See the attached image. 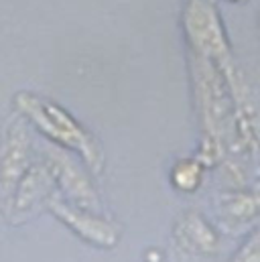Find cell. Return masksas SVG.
<instances>
[{
	"label": "cell",
	"mask_w": 260,
	"mask_h": 262,
	"mask_svg": "<svg viewBox=\"0 0 260 262\" xmlns=\"http://www.w3.org/2000/svg\"><path fill=\"white\" fill-rule=\"evenodd\" d=\"M16 106L18 110L33 120V124L55 140L57 144L67 146L83 157V161L94 169H102V150L100 144L94 140V136L85 130L81 124H77L71 114H67L63 108H59L53 102H47L39 96L31 94H18L16 96Z\"/></svg>",
	"instance_id": "cell-1"
},
{
	"label": "cell",
	"mask_w": 260,
	"mask_h": 262,
	"mask_svg": "<svg viewBox=\"0 0 260 262\" xmlns=\"http://www.w3.org/2000/svg\"><path fill=\"white\" fill-rule=\"evenodd\" d=\"M47 171L63 183V187L67 189L69 195L77 197L85 207H90L94 203V191L90 189L88 181L81 177L77 167L65 155H57V152L47 155Z\"/></svg>",
	"instance_id": "cell-2"
},
{
	"label": "cell",
	"mask_w": 260,
	"mask_h": 262,
	"mask_svg": "<svg viewBox=\"0 0 260 262\" xmlns=\"http://www.w3.org/2000/svg\"><path fill=\"white\" fill-rule=\"evenodd\" d=\"M27 134L23 130V126H16L8 132V138L4 142V155H2V163H0V173H2V181L4 183H16L23 175V169L27 165Z\"/></svg>",
	"instance_id": "cell-3"
},
{
	"label": "cell",
	"mask_w": 260,
	"mask_h": 262,
	"mask_svg": "<svg viewBox=\"0 0 260 262\" xmlns=\"http://www.w3.org/2000/svg\"><path fill=\"white\" fill-rule=\"evenodd\" d=\"M53 211L57 215L63 217V222H67L73 230L79 228V234L85 236L88 240H94L98 244H104V246H110L116 242V234L112 232V228L96 217H90L88 213H79V211H73L69 207H65L61 203H53Z\"/></svg>",
	"instance_id": "cell-4"
},
{
	"label": "cell",
	"mask_w": 260,
	"mask_h": 262,
	"mask_svg": "<svg viewBox=\"0 0 260 262\" xmlns=\"http://www.w3.org/2000/svg\"><path fill=\"white\" fill-rule=\"evenodd\" d=\"M236 262H260V234H256L248 246L240 252V256L236 258Z\"/></svg>",
	"instance_id": "cell-5"
}]
</instances>
